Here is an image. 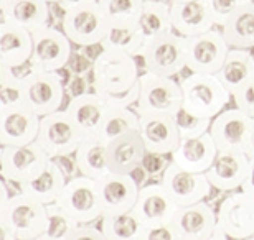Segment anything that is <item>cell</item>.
<instances>
[{"mask_svg": "<svg viewBox=\"0 0 254 240\" xmlns=\"http://www.w3.org/2000/svg\"><path fill=\"white\" fill-rule=\"evenodd\" d=\"M62 32L76 47L89 48L101 45L108 33V22L98 0H62Z\"/></svg>", "mask_w": 254, "mask_h": 240, "instance_id": "cell-2", "label": "cell"}, {"mask_svg": "<svg viewBox=\"0 0 254 240\" xmlns=\"http://www.w3.org/2000/svg\"><path fill=\"white\" fill-rule=\"evenodd\" d=\"M230 51L220 28L185 38V69L191 73L216 74Z\"/></svg>", "mask_w": 254, "mask_h": 240, "instance_id": "cell-8", "label": "cell"}, {"mask_svg": "<svg viewBox=\"0 0 254 240\" xmlns=\"http://www.w3.org/2000/svg\"><path fill=\"white\" fill-rule=\"evenodd\" d=\"M182 109L200 119H213L231 102V94L216 74L190 73L180 81Z\"/></svg>", "mask_w": 254, "mask_h": 240, "instance_id": "cell-3", "label": "cell"}, {"mask_svg": "<svg viewBox=\"0 0 254 240\" xmlns=\"http://www.w3.org/2000/svg\"><path fill=\"white\" fill-rule=\"evenodd\" d=\"M74 166L81 176L99 180L108 171L106 165V144L99 139H84L74 151Z\"/></svg>", "mask_w": 254, "mask_h": 240, "instance_id": "cell-31", "label": "cell"}, {"mask_svg": "<svg viewBox=\"0 0 254 240\" xmlns=\"http://www.w3.org/2000/svg\"><path fill=\"white\" fill-rule=\"evenodd\" d=\"M145 146L139 132H127L106 144V165L114 175H132L140 168Z\"/></svg>", "mask_w": 254, "mask_h": 240, "instance_id": "cell-21", "label": "cell"}, {"mask_svg": "<svg viewBox=\"0 0 254 240\" xmlns=\"http://www.w3.org/2000/svg\"><path fill=\"white\" fill-rule=\"evenodd\" d=\"M140 58L145 73L175 78L185 69V38L175 32L147 38Z\"/></svg>", "mask_w": 254, "mask_h": 240, "instance_id": "cell-5", "label": "cell"}, {"mask_svg": "<svg viewBox=\"0 0 254 240\" xmlns=\"http://www.w3.org/2000/svg\"><path fill=\"white\" fill-rule=\"evenodd\" d=\"M169 224L180 240H206L213 237L216 227V212L210 204L201 201L191 206L177 207Z\"/></svg>", "mask_w": 254, "mask_h": 240, "instance_id": "cell-18", "label": "cell"}, {"mask_svg": "<svg viewBox=\"0 0 254 240\" xmlns=\"http://www.w3.org/2000/svg\"><path fill=\"white\" fill-rule=\"evenodd\" d=\"M3 2H5V0H0V7H2V5H3Z\"/></svg>", "mask_w": 254, "mask_h": 240, "instance_id": "cell-53", "label": "cell"}, {"mask_svg": "<svg viewBox=\"0 0 254 240\" xmlns=\"http://www.w3.org/2000/svg\"><path fill=\"white\" fill-rule=\"evenodd\" d=\"M170 161L167 160V155H160V153L145 151L144 158L140 163V171H144L147 176H162Z\"/></svg>", "mask_w": 254, "mask_h": 240, "instance_id": "cell-40", "label": "cell"}, {"mask_svg": "<svg viewBox=\"0 0 254 240\" xmlns=\"http://www.w3.org/2000/svg\"><path fill=\"white\" fill-rule=\"evenodd\" d=\"M228 47L238 49L254 48V0L241 5L220 28Z\"/></svg>", "mask_w": 254, "mask_h": 240, "instance_id": "cell-30", "label": "cell"}, {"mask_svg": "<svg viewBox=\"0 0 254 240\" xmlns=\"http://www.w3.org/2000/svg\"><path fill=\"white\" fill-rule=\"evenodd\" d=\"M81 135L74 127L73 120L66 114V110H57L48 115L40 117L38 134L35 139L48 158H66L74 155L76 148L81 144Z\"/></svg>", "mask_w": 254, "mask_h": 240, "instance_id": "cell-6", "label": "cell"}, {"mask_svg": "<svg viewBox=\"0 0 254 240\" xmlns=\"http://www.w3.org/2000/svg\"><path fill=\"white\" fill-rule=\"evenodd\" d=\"M108 104L99 94L94 91L91 93H81L74 96L66 105V114L73 120L78 129L81 139H96L101 127V120L106 112Z\"/></svg>", "mask_w": 254, "mask_h": 240, "instance_id": "cell-22", "label": "cell"}, {"mask_svg": "<svg viewBox=\"0 0 254 240\" xmlns=\"http://www.w3.org/2000/svg\"><path fill=\"white\" fill-rule=\"evenodd\" d=\"M170 23L172 32L184 38L196 37L215 28V23L201 0L170 3Z\"/></svg>", "mask_w": 254, "mask_h": 240, "instance_id": "cell-26", "label": "cell"}, {"mask_svg": "<svg viewBox=\"0 0 254 240\" xmlns=\"http://www.w3.org/2000/svg\"><path fill=\"white\" fill-rule=\"evenodd\" d=\"M165 2H169V3H174V2H187V0H165Z\"/></svg>", "mask_w": 254, "mask_h": 240, "instance_id": "cell-50", "label": "cell"}, {"mask_svg": "<svg viewBox=\"0 0 254 240\" xmlns=\"http://www.w3.org/2000/svg\"><path fill=\"white\" fill-rule=\"evenodd\" d=\"M201 2L206 7L215 27L221 28L226 20L230 18L241 5L248 3L250 0H201Z\"/></svg>", "mask_w": 254, "mask_h": 240, "instance_id": "cell-39", "label": "cell"}, {"mask_svg": "<svg viewBox=\"0 0 254 240\" xmlns=\"http://www.w3.org/2000/svg\"><path fill=\"white\" fill-rule=\"evenodd\" d=\"M216 226L233 237H254V197L233 191L220 204Z\"/></svg>", "mask_w": 254, "mask_h": 240, "instance_id": "cell-17", "label": "cell"}, {"mask_svg": "<svg viewBox=\"0 0 254 240\" xmlns=\"http://www.w3.org/2000/svg\"><path fill=\"white\" fill-rule=\"evenodd\" d=\"M0 15L2 22L35 32L50 23V3L48 0H5L0 7Z\"/></svg>", "mask_w": 254, "mask_h": 240, "instance_id": "cell-27", "label": "cell"}, {"mask_svg": "<svg viewBox=\"0 0 254 240\" xmlns=\"http://www.w3.org/2000/svg\"><path fill=\"white\" fill-rule=\"evenodd\" d=\"M48 155L37 144L20 145V146H2L0 155V175L5 180L17 183L20 186L22 183L32 180V178L43 170L47 165Z\"/></svg>", "mask_w": 254, "mask_h": 240, "instance_id": "cell-15", "label": "cell"}, {"mask_svg": "<svg viewBox=\"0 0 254 240\" xmlns=\"http://www.w3.org/2000/svg\"><path fill=\"white\" fill-rule=\"evenodd\" d=\"M221 84L230 91L236 93L241 88L254 83V54L251 49L230 48L226 59L220 71L216 73Z\"/></svg>", "mask_w": 254, "mask_h": 240, "instance_id": "cell-29", "label": "cell"}, {"mask_svg": "<svg viewBox=\"0 0 254 240\" xmlns=\"http://www.w3.org/2000/svg\"><path fill=\"white\" fill-rule=\"evenodd\" d=\"M66 181L68 180H66L63 168L55 160H48V163L43 166L42 171L37 173L32 180L20 185V191L38 199L40 202L48 206V204L57 202Z\"/></svg>", "mask_w": 254, "mask_h": 240, "instance_id": "cell-28", "label": "cell"}, {"mask_svg": "<svg viewBox=\"0 0 254 240\" xmlns=\"http://www.w3.org/2000/svg\"><path fill=\"white\" fill-rule=\"evenodd\" d=\"M145 35L142 33L139 25H129V27H108V33L101 43V48L116 49L123 53L140 56V51L145 45Z\"/></svg>", "mask_w": 254, "mask_h": 240, "instance_id": "cell-34", "label": "cell"}, {"mask_svg": "<svg viewBox=\"0 0 254 240\" xmlns=\"http://www.w3.org/2000/svg\"><path fill=\"white\" fill-rule=\"evenodd\" d=\"M245 153L250 160H254V119H251L250 129H248V135L245 142Z\"/></svg>", "mask_w": 254, "mask_h": 240, "instance_id": "cell-45", "label": "cell"}, {"mask_svg": "<svg viewBox=\"0 0 254 240\" xmlns=\"http://www.w3.org/2000/svg\"><path fill=\"white\" fill-rule=\"evenodd\" d=\"M108 27L139 25L144 0H98Z\"/></svg>", "mask_w": 254, "mask_h": 240, "instance_id": "cell-36", "label": "cell"}, {"mask_svg": "<svg viewBox=\"0 0 254 240\" xmlns=\"http://www.w3.org/2000/svg\"><path fill=\"white\" fill-rule=\"evenodd\" d=\"M137 115H139L137 132L144 142L145 151L170 155L180 144V132L177 129L174 115L140 110H137Z\"/></svg>", "mask_w": 254, "mask_h": 240, "instance_id": "cell-16", "label": "cell"}, {"mask_svg": "<svg viewBox=\"0 0 254 240\" xmlns=\"http://www.w3.org/2000/svg\"><path fill=\"white\" fill-rule=\"evenodd\" d=\"M0 240H17L12 229L8 227L7 221H5L3 214H0Z\"/></svg>", "mask_w": 254, "mask_h": 240, "instance_id": "cell-46", "label": "cell"}, {"mask_svg": "<svg viewBox=\"0 0 254 240\" xmlns=\"http://www.w3.org/2000/svg\"><path fill=\"white\" fill-rule=\"evenodd\" d=\"M160 185L164 186V190L177 207H185L206 201L213 190L205 173L182 170L172 161L164 171V175L160 176Z\"/></svg>", "mask_w": 254, "mask_h": 240, "instance_id": "cell-13", "label": "cell"}, {"mask_svg": "<svg viewBox=\"0 0 254 240\" xmlns=\"http://www.w3.org/2000/svg\"><path fill=\"white\" fill-rule=\"evenodd\" d=\"M174 119H175L177 129L180 132V139L205 135L208 134V130H210V124H211V119H200V117L191 115L184 109H180L174 115Z\"/></svg>", "mask_w": 254, "mask_h": 240, "instance_id": "cell-38", "label": "cell"}, {"mask_svg": "<svg viewBox=\"0 0 254 240\" xmlns=\"http://www.w3.org/2000/svg\"><path fill=\"white\" fill-rule=\"evenodd\" d=\"M251 119L236 107L223 109L211 119L208 134L215 142L218 151H243Z\"/></svg>", "mask_w": 254, "mask_h": 240, "instance_id": "cell-19", "label": "cell"}, {"mask_svg": "<svg viewBox=\"0 0 254 240\" xmlns=\"http://www.w3.org/2000/svg\"><path fill=\"white\" fill-rule=\"evenodd\" d=\"M3 107H5V100H3V97H0V115H2Z\"/></svg>", "mask_w": 254, "mask_h": 240, "instance_id": "cell-49", "label": "cell"}, {"mask_svg": "<svg viewBox=\"0 0 254 240\" xmlns=\"http://www.w3.org/2000/svg\"><path fill=\"white\" fill-rule=\"evenodd\" d=\"M213 240H254V237H233L230 234H226L221 227H215L213 232Z\"/></svg>", "mask_w": 254, "mask_h": 240, "instance_id": "cell-47", "label": "cell"}, {"mask_svg": "<svg viewBox=\"0 0 254 240\" xmlns=\"http://www.w3.org/2000/svg\"><path fill=\"white\" fill-rule=\"evenodd\" d=\"M3 217L17 240L38 239L47 231V204L22 191L10 196L3 209Z\"/></svg>", "mask_w": 254, "mask_h": 240, "instance_id": "cell-7", "label": "cell"}, {"mask_svg": "<svg viewBox=\"0 0 254 240\" xmlns=\"http://www.w3.org/2000/svg\"><path fill=\"white\" fill-rule=\"evenodd\" d=\"M40 117L20 99L5 100L0 115V145L20 146L33 144L38 134Z\"/></svg>", "mask_w": 254, "mask_h": 240, "instance_id": "cell-12", "label": "cell"}, {"mask_svg": "<svg viewBox=\"0 0 254 240\" xmlns=\"http://www.w3.org/2000/svg\"><path fill=\"white\" fill-rule=\"evenodd\" d=\"M241 191L246 192L248 196L254 197V160L250 161V170H248L246 180H245V183H243Z\"/></svg>", "mask_w": 254, "mask_h": 240, "instance_id": "cell-44", "label": "cell"}, {"mask_svg": "<svg viewBox=\"0 0 254 240\" xmlns=\"http://www.w3.org/2000/svg\"><path fill=\"white\" fill-rule=\"evenodd\" d=\"M57 2H62V0H48V3H57Z\"/></svg>", "mask_w": 254, "mask_h": 240, "instance_id": "cell-51", "label": "cell"}, {"mask_svg": "<svg viewBox=\"0 0 254 240\" xmlns=\"http://www.w3.org/2000/svg\"><path fill=\"white\" fill-rule=\"evenodd\" d=\"M231 100L235 102V107L238 110L246 114L250 119H254V83L233 93Z\"/></svg>", "mask_w": 254, "mask_h": 240, "instance_id": "cell-42", "label": "cell"}, {"mask_svg": "<svg viewBox=\"0 0 254 240\" xmlns=\"http://www.w3.org/2000/svg\"><path fill=\"white\" fill-rule=\"evenodd\" d=\"M250 161L243 151H218L205 175L213 190L233 192L241 190L250 170Z\"/></svg>", "mask_w": 254, "mask_h": 240, "instance_id": "cell-20", "label": "cell"}, {"mask_svg": "<svg viewBox=\"0 0 254 240\" xmlns=\"http://www.w3.org/2000/svg\"><path fill=\"white\" fill-rule=\"evenodd\" d=\"M139 27L145 38H154L172 32L170 3L165 0H144Z\"/></svg>", "mask_w": 254, "mask_h": 240, "instance_id": "cell-33", "label": "cell"}, {"mask_svg": "<svg viewBox=\"0 0 254 240\" xmlns=\"http://www.w3.org/2000/svg\"><path fill=\"white\" fill-rule=\"evenodd\" d=\"M139 240H180L169 222L164 224H149L142 227Z\"/></svg>", "mask_w": 254, "mask_h": 240, "instance_id": "cell-41", "label": "cell"}, {"mask_svg": "<svg viewBox=\"0 0 254 240\" xmlns=\"http://www.w3.org/2000/svg\"><path fill=\"white\" fill-rule=\"evenodd\" d=\"M10 199V192H8V188L7 185L3 183V180L0 178V214H3V209L7 206Z\"/></svg>", "mask_w": 254, "mask_h": 240, "instance_id": "cell-48", "label": "cell"}, {"mask_svg": "<svg viewBox=\"0 0 254 240\" xmlns=\"http://www.w3.org/2000/svg\"><path fill=\"white\" fill-rule=\"evenodd\" d=\"M0 155H2V145H0Z\"/></svg>", "mask_w": 254, "mask_h": 240, "instance_id": "cell-54", "label": "cell"}, {"mask_svg": "<svg viewBox=\"0 0 254 240\" xmlns=\"http://www.w3.org/2000/svg\"><path fill=\"white\" fill-rule=\"evenodd\" d=\"M66 240H106L99 227H94L91 224H81L69 234Z\"/></svg>", "mask_w": 254, "mask_h": 240, "instance_id": "cell-43", "label": "cell"}, {"mask_svg": "<svg viewBox=\"0 0 254 240\" xmlns=\"http://www.w3.org/2000/svg\"><path fill=\"white\" fill-rule=\"evenodd\" d=\"M180 109L182 89L179 81L152 73H144L139 76L137 110L175 115Z\"/></svg>", "mask_w": 254, "mask_h": 240, "instance_id": "cell-9", "label": "cell"}, {"mask_svg": "<svg viewBox=\"0 0 254 240\" xmlns=\"http://www.w3.org/2000/svg\"><path fill=\"white\" fill-rule=\"evenodd\" d=\"M32 56V32L10 22H0V68L17 69Z\"/></svg>", "mask_w": 254, "mask_h": 240, "instance_id": "cell-25", "label": "cell"}, {"mask_svg": "<svg viewBox=\"0 0 254 240\" xmlns=\"http://www.w3.org/2000/svg\"><path fill=\"white\" fill-rule=\"evenodd\" d=\"M32 240H45L43 237H38V239H32Z\"/></svg>", "mask_w": 254, "mask_h": 240, "instance_id": "cell-52", "label": "cell"}, {"mask_svg": "<svg viewBox=\"0 0 254 240\" xmlns=\"http://www.w3.org/2000/svg\"><path fill=\"white\" fill-rule=\"evenodd\" d=\"M73 43L62 30L42 27L32 32V56L30 68L35 71H60L69 63Z\"/></svg>", "mask_w": 254, "mask_h": 240, "instance_id": "cell-10", "label": "cell"}, {"mask_svg": "<svg viewBox=\"0 0 254 240\" xmlns=\"http://www.w3.org/2000/svg\"><path fill=\"white\" fill-rule=\"evenodd\" d=\"M139 64L135 56L101 48L91 66L93 91L101 97L123 94L139 84Z\"/></svg>", "mask_w": 254, "mask_h": 240, "instance_id": "cell-1", "label": "cell"}, {"mask_svg": "<svg viewBox=\"0 0 254 240\" xmlns=\"http://www.w3.org/2000/svg\"><path fill=\"white\" fill-rule=\"evenodd\" d=\"M57 204L76 224H93L101 219L96 181L88 176H73L66 181Z\"/></svg>", "mask_w": 254, "mask_h": 240, "instance_id": "cell-11", "label": "cell"}, {"mask_svg": "<svg viewBox=\"0 0 254 240\" xmlns=\"http://www.w3.org/2000/svg\"><path fill=\"white\" fill-rule=\"evenodd\" d=\"M17 99L28 105L38 117L60 110L64 100L62 76L58 71H35L30 68L18 83Z\"/></svg>", "mask_w": 254, "mask_h": 240, "instance_id": "cell-4", "label": "cell"}, {"mask_svg": "<svg viewBox=\"0 0 254 240\" xmlns=\"http://www.w3.org/2000/svg\"><path fill=\"white\" fill-rule=\"evenodd\" d=\"M47 212H48V224H47V231L42 236L45 240H66L69 234L79 226L57 202L48 204Z\"/></svg>", "mask_w": 254, "mask_h": 240, "instance_id": "cell-37", "label": "cell"}, {"mask_svg": "<svg viewBox=\"0 0 254 240\" xmlns=\"http://www.w3.org/2000/svg\"><path fill=\"white\" fill-rule=\"evenodd\" d=\"M206 240H213V237H211V239H206Z\"/></svg>", "mask_w": 254, "mask_h": 240, "instance_id": "cell-55", "label": "cell"}, {"mask_svg": "<svg viewBox=\"0 0 254 240\" xmlns=\"http://www.w3.org/2000/svg\"><path fill=\"white\" fill-rule=\"evenodd\" d=\"M139 183L132 175L106 173L96 180V191L103 216H116L134 209L139 196Z\"/></svg>", "mask_w": 254, "mask_h": 240, "instance_id": "cell-14", "label": "cell"}, {"mask_svg": "<svg viewBox=\"0 0 254 240\" xmlns=\"http://www.w3.org/2000/svg\"><path fill=\"white\" fill-rule=\"evenodd\" d=\"M218 153L210 134L200 137H185L170 153L172 163L191 173H206Z\"/></svg>", "mask_w": 254, "mask_h": 240, "instance_id": "cell-23", "label": "cell"}, {"mask_svg": "<svg viewBox=\"0 0 254 240\" xmlns=\"http://www.w3.org/2000/svg\"><path fill=\"white\" fill-rule=\"evenodd\" d=\"M142 222L132 211L116 216H101L99 229L106 240H139Z\"/></svg>", "mask_w": 254, "mask_h": 240, "instance_id": "cell-35", "label": "cell"}, {"mask_svg": "<svg viewBox=\"0 0 254 240\" xmlns=\"http://www.w3.org/2000/svg\"><path fill=\"white\" fill-rule=\"evenodd\" d=\"M137 127H139V115L130 107L108 105L96 139H99L103 144H109L111 140L118 139L127 132L137 130Z\"/></svg>", "mask_w": 254, "mask_h": 240, "instance_id": "cell-32", "label": "cell"}, {"mask_svg": "<svg viewBox=\"0 0 254 240\" xmlns=\"http://www.w3.org/2000/svg\"><path fill=\"white\" fill-rule=\"evenodd\" d=\"M175 209V202L167 194L164 186L160 183H152L139 190V196L132 212L142 222V226H149V224L169 222Z\"/></svg>", "mask_w": 254, "mask_h": 240, "instance_id": "cell-24", "label": "cell"}]
</instances>
